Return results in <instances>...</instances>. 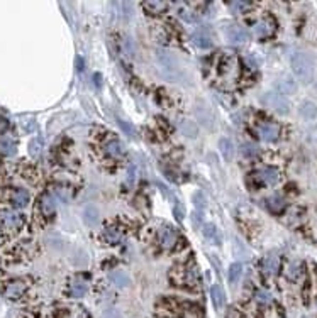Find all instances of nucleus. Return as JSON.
Segmentation results:
<instances>
[{
  "mask_svg": "<svg viewBox=\"0 0 317 318\" xmlns=\"http://www.w3.org/2000/svg\"><path fill=\"white\" fill-rule=\"evenodd\" d=\"M156 61H158V66H160L161 75H163L167 80H170V81H182L183 80L182 65H180L178 58H176L173 53H168V51H158Z\"/></svg>",
  "mask_w": 317,
  "mask_h": 318,
  "instance_id": "1",
  "label": "nucleus"
},
{
  "mask_svg": "<svg viewBox=\"0 0 317 318\" xmlns=\"http://www.w3.org/2000/svg\"><path fill=\"white\" fill-rule=\"evenodd\" d=\"M290 65H292V71L297 76L298 81L302 83H311L314 80V61L304 51H297L290 58Z\"/></svg>",
  "mask_w": 317,
  "mask_h": 318,
  "instance_id": "2",
  "label": "nucleus"
},
{
  "mask_svg": "<svg viewBox=\"0 0 317 318\" xmlns=\"http://www.w3.org/2000/svg\"><path fill=\"white\" fill-rule=\"evenodd\" d=\"M170 279L176 284V286L187 288V290H195L198 286L197 273L189 268H176L173 273H170Z\"/></svg>",
  "mask_w": 317,
  "mask_h": 318,
  "instance_id": "3",
  "label": "nucleus"
},
{
  "mask_svg": "<svg viewBox=\"0 0 317 318\" xmlns=\"http://www.w3.org/2000/svg\"><path fill=\"white\" fill-rule=\"evenodd\" d=\"M24 227V215L12 210H3L0 213V228L3 234H14Z\"/></svg>",
  "mask_w": 317,
  "mask_h": 318,
  "instance_id": "4",
  "label": "nucleus"
},
{
  "mask_svg": "<svg viewBox=\"0 0 317 318\" xmlns=\"http://www.w3.org/2000/svg\"><path fill=\"white\" fill-rule=\"evenodd\" d=\"M261 102L278 114H289L290 112V102L287 100L285 95L276 93V91H270V93L263 95V97H261Z\"/></svg>",
  "mask_w": 317,
  "mask_h": 318,
  "instance_id": "5",
  "label": "nucleus"
},
{
  "mask_svg": "<svg viewBox=\"0 0 317 318\" xmlns=\"http://www.w3.org/2000/svg\"><path fill=\"white\" fill-rule=\"evenodd\" d=\"M256 134L265 142H275L280 137V125L273 122H260L256 125Z\"/></svg>",
  "mask_w": 317,
  "mask_h": 318,
  "instance_id": "6",
  "label": "nucleus"
},
{
  "mask_svg": "<svg viewBox=\"0 0 317 318\" xmlns=\"http://www.w3.org/2000/svg\"><path fill=\"white\" fill-rule=\"evenodd\" d=\"M178 234L173 227H163L158 232V244H160L161 249L165 250H173L178 244Z\"/></svg>",
  "mask_w": 317,
  "mask_h": 318,
  "instance_id": "7",
  "label": "nucleus"
},
{
  "mask_svg": "<svg viewBox=\"0 0 317 318\" xmlns=\"http://www.w3.org/2000/svg\"><path fill=\"white\" fill-rule=\"evenodd\" d=\"M27 291V283L24 279H10L3 288V296L7 299H19Z\"/></svg>",
  "mask_w": 317,
  "mask_h": 318,
  "instance_id": "8",
  "label": "nucleus"
},
{
  "mask_svg": "<svg viewBox=\"0 0 317 318\" xmlns=\"http://www.w3.org/2000/svg\"><path fill=\"white\" fill-rule=\"evenodd\" d=\"M253 32L256 38L260 39H267V38H271L275 32V24L271 19H261L258 21L256 24L253 25Z\"/></svg>",
  "mask_w": 317,
  "mask_h": 318,
  "instance_id": "9",
  "label": "nucleus"
},
{
  "mask_svg": "<svg viewBox=\"0 0 317 318\" xmlns=\"http://www.w3.org/2000/svg\"><path fill=\"white\" fill-rule=\"evenodd\" d=\"M224 34H226V38L234 44L244 43V41L248 39V32H246V29L241 27V25H236V24L227 25V27L224 29Z\"/></svg>",
  "mask_w": 317,
  "mask_h": 318,
  "instance_id": "10",
  "label": "nucleus"
},
{
  "mask_svg": "<svg viewBox=\"0 0 317 318\" xmlns=\"http://www.w3.org/2000/svg\"><path fill=\"white\" fill-rule=\"evenodd\" d=\"M104 151H105L107 156L112 158V159H122L124 156H126V147H124V144L117 139L107 140Z\"/></svg>",
  "mask_w": 317,
  "mask_h": 318,
  "instance_id": "11",
  "label": "nucleus"
},
{
  "mask_svg": "<svg viewBox=\"0 0 317 318\" xmlns=\"http://www.w3.org/2000/svg\"><path fill=\"white\" fill-rule=\"evenodd\" d=\"M9 200L14 206H17V208H24V206L31 202V195H29V191L24 190V188H14L9 195Z\"/></svg>",
  "mask_w": 317,
  "mask_h": 318,
  "instance_id": "12",
  "label": "nucleus"
},
{
  "mask_svg": "<svg viewBox=\"0 0 317 318\" xmlns=\"http://www.w3.org/2000/svg\"><path fill=\"white\" fill-rule=\"evenodd\" d=\"M88 290V284L87 281L83 278H80V276H76V278H73L70 281V288H68V293L72 298H82L85 296V293H87Z\"/></svg>",
  "mask_w": 317,
  "mask_h": 318,
  "instance_id": "13",
  "label": "nucleus"
},
{
  "mask_svg": "<svg viewBox=\"0 0 317 318\" xmlns=\"http://www.w3.org/2000/svg\"><path fill=\"white\" fill-rule=\"evenodd\" d=\"M258 178L263 181L268 186H273V184L278 183L280 180V171L276 168H271V166H267V168H261L258 171Z\"/></svg>",
  "mask_w": 317,
  "mask_h": 318,
  "instance_id": "14",
  "label": "nucleus"
},
{
  "mask_svg": "<svg viewBox=\"0 0 317 318\" xmlns=\"http://www.w3.org/2000/svg\"><path fill=\"white\" fill-rule=\"evenodd\" d=\"M83 220H85V224H87L88 227H97L98 222H100V212H98L97 206H94V205L85 206Z\"/></svg>",
  "mask_w": 317,
  "mask_h": 318,
  "instance_id": "15",
  "label": "nucleus"
},
{
  "mask_svg": "<svg viewBox=\"0 0 317 318\" xmlns=\"http://www.w3.org/2000/svg\"><path fill=\"white\" fill-rule=\"evenodd\" d=\"M192 41L198 49H211L212 47V39L205 31H195L192 34Z\"/></svg>",
  "mask_w": 317,
  "mask_h": 318,
  "instance_id": "16",
  "label": "nucleus"
},
{
  "mask_svg": "<svg viewBox=\"0 0 317 318\" xmlns=\"http://www.w3.org/2000/svg\"><path fill=\"white\" fill-rule=\"evenodd\" d=\"M39 210H41V213L44 217L51 219V217L54 215V212H56V205H54L53 197H49V195H44V197L41 198V202H39Z\"/></svg>",
  "mask_w": 317,
  "mask_h": 318,
  "instance_id": "17",
  "label": "nucleus"
},
{
  "mask_svg": "<svg viewBox=\"0 0 317 318\" xmlns=\"http://www.w3.org/2000/svg\"><path fill=\"white\" fill-rule=\"evenodd\" d=\"M16 149H17V144L12 137H9V136L0 137V154L2 156H14Z\"/></svg>",
  "mask_w": 317,
  "mask_h": 318,
  "instance_id": "18",
  "label": "nucleus"
},
{
  "mask_svg": "<svg viewBox=\"0 0 317 318\" xmlns=\"http://www.w3.org/2000/svg\"><path fill=\"white\" fill-rule=\"evenodd\" d=\"M178 129H180V132H182L183 136H187V137H197V134H198V127H197V124H195L194 120H189V119H183V120H180L178 122Z\"/></svg>",
  "mask_w": 317,
  "mask_h": 318,
  "instance_id": "19",
  "label": "nucleus"
},
{
  "mask_svg": "<svg viewBox=\"0 0 317 318\" xmlns=\"http://www.w3.org/2000/svg\"><path fill=\"white\" fill-rule=\"evenodd\" d=\"M219 149H220V154L226 161H233L234 159V154H236V149H234V144L231 139H220L219 140Z\"/></svg>",
  "mask_w": 317,
  "mask_h": 318,
  "instance_id": "20",
  "label": "nucleus"
},
{
  "mask_svg": "<svg viewBox=\"0 0 317 318\" xmlns=\"http://www.w3.org/2000/svg\"><path fill=\"white\" fill-rule=\"evenodd\" d=\"M211 298H212V303H214V306H216V310H222L224 303H226V296H224L222 288L214 284L211 288Z\"/></svg>",
  "mask_w": 317,
  "mask_h": 318,
  "instance_id": "21",
  "label": "nucleus"
},
{
  "mask_svg": "<svg viewBox=\"0 0 317 318\" xmlns=\"http://www.w3.org/2000/svg\"><path fill=\"white\" fill-rule=\"evenodd\" d=\"M298 112H300V115L304 117V119L312 120L317 117V105L314 102H304L300 105V109H298Z\"/></svg>",
  "mask_w": 317,
  "mask_h": 318,
  "instance_id": "22",
  "label": "nucleus"
},
{
  "mask_svg": "<svg viewBox=\"0 0 317 318\" xmlns=\"http://www.w3.org/2000/svg\"><path fill=\"white\" fill-rule=\"evenodd\" d=\"M202 232H204V237L211 244H214V246H219L220 244V235H219V230L216 228V225H205L202 228Z\"/></svg>",
  "mask_w": 317,
  "mask_h": 318,
  "instance_id": "23",
  "label": "nucleus"
},
{
  "mask_svg": "<svg viewBox=\"0 0 317 318\" xmlns=\"http://www.w3.org/2000/svg\"><path fill=\"white\" fill-rule=\"evenodd\" d=\"M243 276V264L241 262H233L227 269V278H229L231 284H236Z\"/></svg>",
  "mask_w": 317,
  "mask_h": 318,
  "instance_id": "24",
  "label": "nucleus"
},
{
  "mask_svg": "<svg viewBox=\"0 0 317 318\" xmlns=\"http://www.w3.org/2000/svg\"><path fill=\"white\" fill-rule=\"evenodd\" d=\"M110 281H112L116 286H119V288H126L129 286V283H131V279H129V276L126 274V273H122V271H114V273H110Z\"/></svg>",
  "mask_w": 317,
  "mask_h": 318,
  "instance_id": "25",
  "label": "nucleus"
},
{
  "mask_svg": "<svg viewBox=\"0 0 317 318\" xmlns=\"http://www.w3.org/2000/svg\"><path fill=\"white\" fill-rule=\"evenodd\" d=\"M278 269H280V259L278 257H276V256L265 257V261H263V271L267 273V274H275Z\"/></svg>",
  "mask_w": 317,
  "mask_h": 318,
  "instance_id": "26",
  "label": "nucleus"
},
{
  "mask_svg": "<svg viewBox=\"0 0 317 318\" xmlns=\"http://www.w3.org/2000/svg\"><path fill=\"white\" fill-rule=\"evenodd\" d=\"M276 87L280 88V93H293V91L297 90V85H295V81H293L292 78H283V80H280L278 83H276Z\"/></svg>",
  "mask_w": 317,
  "mask_h": 318,
  "instance_id": "27",
  "label": "nucleus"
},
{
  "mask_svg": "<svg viewBox=\"0 0 317 318\" xmlns=\"http://www.w3.org/2000/svg\"><path fill=\"white\" fill-rule=\"evenodd\" d=\"M104 235H105V240L109 244H119L121 240H122V234H121V230H119V228H116V227L107 228Z\"/></svg>",
  "mask_w": 317,
  "mask_h": 318,
  "instance_id": "28",
  "label": "nucleus"
},
{
  "mask_svg": "<svg viewBox=\"0 0 317 318\" xmlns=\"http://www.w3.org/2000/svg\"><path fill=\"white\" fill-rule=\"evenodd\" d=\"M145 9H148L151 14H161L168 9L167 2H145Z\"/></svg>",
  "mask_w": 317,
  "mask_h": 318,
  "instance_id": "29",
  "label": "nucleus"
},
{
  "mask_svg": "<svg viewBox=\"0 0 317 318\" xmlns=\"http://www.w3.org/2000/svg\"><path fill=\"white\" fill-rule=\"evenodd\" d=\"M283 206H285V202H283V198H280V197L268 198V208H270L271 212L280 213L283 210Z\"/></svg>",
  "mask_w": 317,
  "mask_h": 318,
  "instance_id": "30",
  "label": "nucleus"
},
{
  "mask_svg": "<svg viewBox=\"0 0 317 318\" xmlns=\"http://www.w3.org/2000/svg\"><path fill=\"white\" fill-rule=\"evenodd\" d=\"M302 274V266L300 262H292V264L289 266V269H287V278L289 279H298V276Z\"/></svg>",
  "mask_w": 317,
  "mask_h": 318,
  "instance_id": "31",
  "label": "nucleus"
},
{
  "mask_svg": "<svg viewBox=\"0 0 317 318\" xmlns=\"http://www.w3.org/2000/svg\"><path fill=\"white\" fill-rule=\"evenodd\" d=\"M249 7H253L251 2H243V0H236V2H229V9L233 10V12H244L246 9H249Z\"/></svg>",
  "mask_w": 317,
  "mask_h": 318,
  "instance_id": "32",
  "label": "nucleus"
},
{
  "mask_svg": "<svg viewBox=\"0 0 317 318\" xmlns=\"http://www.w3.org/2000/svg\"><path fill=\"white\" fill-rule=\"evenodd\" d=\"M197 117L198 120H200L202 125H205V127H211V120H212V115L211 114H204V107H198L197 109Z\"/></svg>",
  "mask_w": 317,
  "mask_h": 318,
  "instance_id": "33",
  "label": "nucleus"
},
{
  "mask_svg": "<svg viewBox=\"0 0 317 318\" xmlns=\"http://www.w3.org/2000/svg\"><path fill=\"white\" fill-rule=\"evenodd\" d=\"M256 301L260 303V305H270V303H271V295L268 293V291H265V290H260L256 293Z\"/></svg>",
  "mask_w": 317,
  "mask_h": 318,
  "instance_id": "34",
  "label": "nucleus"
},
{
  "mask_svg": "<svg viewBox=\"0 0 317 318\" xmlns=\"http://www.w3.org/2000/svg\"><path fill=\"white\" fill-rule=\"evenodd\" d=\"M243 154H244L246 158H254V156H258V147L254 146V144H244V146H243Z\"/></svg>",
  "mask_w": 317,
  "mask_h": 318,
  "instance_id": "35",
  "label": "nucleus"
},
{
  "mask_svg": "<svg viewBox=\"0 0 317 318\" xmlns=\"http://www.w3.org/2000/svg\"><path fill=\"white\" fill-rule=\"evenodd\" d=\"M29 153H31L32 156H38V154L41 153V140L39 139L31 140V144H29Z\"/></svg>",
  "mask_w": 317,
  "mask_h": 318,
  "instance_id": "36",
  "label": "nucleus"
},
{
  "mask_svg": "<svg viewBox=\"0 0 317 318\" xmlns=\"http://www.w3.org/2000/svg\"><path fill=\"white\" fill-rule=\"evenodd\" d=\"M194 200H195V206H198V208H204L205 205H207V203H205V197L202 193H195L194 195Z\"/></svg>",
  "mask_w": 317,
  "mask_h": 318,
  "instance_id": "37",
  "label": "nucleus"
},
{
  "mask_svg": "<svg viewBox=\"0 0 317 318\" xmlns=\"http://www.w3.org/2000/svg\"><path fill=\"white\" fill-rule=\"evenodd\" d=\"M204 224V215H202V212H195L194 213V225L195 227H198V225Z\"/></svg>",
  "mask_w": 317,
  "mask_h": 318,
  "instance_id": "38",
  "label": "nucleus"
},
{
  "mask_svg": "<svg viewBox=\"0 0 317 318\" xmlns=\"http://www.w3.org/2000/svg\"><path fill=\"white\" fill-rule=\"evenodd\" d=\"M3 237H5V235H3V232H2V228H0V244L3 242Z\"/></svg>",
  "mask_w": 317,
  "mask_h": 318,
  "instance_id": "39",
  "label": "nucleus"
}]
</instances>
